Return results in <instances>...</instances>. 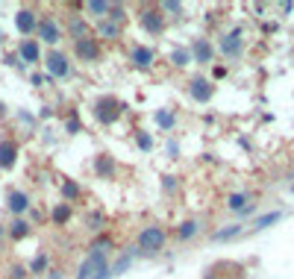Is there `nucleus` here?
I'll return each mask as SVG.
<instances>
[{"label":"nucleus","mask_w":294,"mask_h":279,"mask_svg":"<svg viewBox=\"0 0 294 279\" xmlns=\"http://www.w3.org/2000/svg\"><path fill=\"white\" fill-rule=\"evenodd\" d=\"M165 247H168V229L162 223H147L139 229L132 250L139 259H159L165 253Z\"/></svg>","instance_id":"obj_1"},{"label":"nucleus","mask_w":294,"mask_h":279,"mask_svg":"<svg viewBox=\"0 0 294 279\" xmlns=\"http://www.w3.org/2000/svg\"><path fill=\"white\" fill-rule=\"evenodd\" d=\"M129 106L118 94H97L92 100V118L97 127H115L121 118L127 115Z\"/></svg>","instance_id":"obj_2"},{"label":"nucleus","mask_w":294,"mask_h":279,"mask_svg":"<svg viewBox=\"0 0 294 279\" xmlns=\"http://www.w3.org/2000/svg\"><path fill=\"white\" fill-rule=\"evenodd\" d=\"M41 71L47 74V80L56 82V80H71L74 77V59H71L68 50L62 47H50L41 59Z\"/></svg>","instance_id":"obj_3"},{"label":"nucleus","mask_w":294,"mask_h":279,"mask_svg":"<svg viewBox=\"0 0 294 279\" xmlns=\"http://www.w3.org/2000/svg\"><path fill=\"white\" fill-rule=\"evenodd\" d=\"M109 262H112V256L97 253V250H88V253L80 259L74 279H112V273H109Z\"/></svg>","instance_id":"obj_4"},{"label":"nucleus","mask_w":294,"mask_h":279,"mask_svg":"<svg viewBox=\"0 0 294 279\" xmlns=\"http://www.w3.org/2000/svg\"><path fill=\"white\" fill-rule=\"evenodd\" d=\"M135 21H139L141 33L147 35H162L165 30H168V18L162 15V9H159V3H141L139 9H135Z\"/></svg>","instance_id":"obj_5"},{"label":"nucleus","mask_w":294,"mask_h":279,"mask_svg":"<svg viewBox=\"0 0 294 279\" xmlns=\"http://www.w3.org/2000/svg\"><path fill=\"white\" fill-rule=\"evenodd\" d=\"M106 50L103 44L92 35H85V38H77L74 41V47H71V59H77V62H82V65H97V62H103Z\"/></svg>","instance_id":"obj_6"},{"label":"nucleus","mask_w":294,"mask_h":279,"mask_svg":"<svg viewBox=\"0 0 294 279\" xmlns=\"http://www.w3.org/2000/svg\"><path fill=\"white\" fill-rule=\"evenodd\" d=\"M38 44H47V47H59V41L65 38V30H62V21L56 15H41V21L35 27V35H33Z\"/></svg>","instance_id":"obj_7"},{"label":"nucleus","mask_w":294,"mask_h":279,"mask_svg":"<svg viewBox=\"0 0 294 279\" xmlns=\"http://www.w3.org/2000/svg\"><path fill=\"white\" fill-rule=\"evenodd\" d=\"M218 50H221V56L230 59V62L241 59V53H244V30H241V27L227 30V33L218 38Z\"/></svg>","instance_id":"obj_8"},{"label":"nucleus","mask_w":294,"mask_h":279,"mask_svg":"<svg viewBox=\"0 0 294 279\" xmlns=\"http://www.w3.org/2000/svg\"><path fill=\"white\" fill-rule=\"evenodd\" d=\"M3 206L12 218H27L30 209H33V194L27 188H9L6 197H3Z\"/></svg>","instance_id":"obj_9"},{"label":"nucleus","mask_w":294,"mask_h":279,"mask_svg":"<svg viewBox=\"0 0 294 279\" xmlns=\"http://www.w3.org/2000/svg\"><path fill=\"white\" fill-rule=\"evenodd\" d=\"M186 94L194 103H209L212 97H215V80L203 77V74H194V77L186 82Z\"/></svg>","instance_id":"obj_10"},{"label":"nucleus","mask_w":294,"mask_h":279,"mask_svg":"<svg viewBox=\"0 0 294 279\" xmlns=\"http://www.w3.org/2000/svg\"><path fill=\"white\" fill-rule=\"evenodd\" d=\"M38 21H41L38 6H21V9L15 12V30H18V35H21V38H33Z\"/></svg>","instance_id":"obj_11"},{"label":"nucleus","mask_w":294,"mask_h":279,"mask_svg":"<svg viewBox=\"0 0 294 279\" xmlns=\"http://www.w3.org/2000/svg\"><path fill=\"white\" fill-rule=\"evenodd\" d=\"M15 53H18V59H21L24 68H38V65H41V59H44V50H41V44H38L35 38H18Z\"/></svg>","instance_id":"obj_12"},{"label":"nucleus","mask_w":294,"mask_h":279,"mask_svg":"<svg viewBox=\"0 0 294 279\" xmlns=\"http://www.w3.org/2000/svg\"><path fill=\"white\" fill-rule=\"evenodd\" d=\"M62 30H65V35H68L71 41H77V38H85V35H92V21L85 18L80 12V6L71 12L68 18H65V24H62Z\"/></svg>","instance_id":"obj_13"},{"label":"nucleus","mask_w":294,"mask_h":279,"mask_svg":"<svg viewBox=\"0 0 294 279\" xmlns=\"http://www.w3.org/2000/svg\"><path fill=\"white\" fill-rule=\"evenodd\" d=\"M127 59L135 71H153L156 68V50H153L150 44H132Z\"/></svg>","instance_id":"obj_14"},{"label":"nucleus","mask_w":294,"mask_h":279,"mask_svg":"<svg viewBox=\"0 0 294 279\" xmlns=\"http://www.w3.org/2000/svg\"><path fill=\"white\" fill-rule=\"evenodd\" d=\"M18 156H21V144L15 135H0V171H12L18 165Z\"/></svg>","instance_id":"obj_15"},{"label":"nucleus","mask_w":294,"mask_h":279,"mask_svg":"<svg viewBox=\"0 0 294 279\" xmlns=\"http://www.w3.org/2000/svg\"><path fill=\"white\" fill-rule=\"evenodd\" d=\"M92 171H94V176L97 179H103V182H112L118 176V162H115V156L112 153H106V150H100L97 156L92 159Z\"/></svg>","instance_id":"obj_16"},{"label":"nucleus","mask_w":294,"mask_h":279,"mask_svg":"<svg viewBox=\"0 0 294 279\" xmlns=\"http://www.w3.org/2000/svg\"><path fill=\"white\" fill-rule=\"evenodd\" d=\"M188 53H191V62H194V65H212V62H215V44H212L206 35L191 38Z\"/></svg>","instance_id":"obj_17"},{"label":"nucleus","mask_w":294,"mask_h":279,"mask_svg":"<svg viewBox=\"0 0 294 279\" xmlns=\"http://www.w3.org/2000/svg\"><path fill=\"white\" fill-rule=\"evenodd\" d=\"M92 33H94V38L100 41V44H115V41H121L124 38V27H118V24H112V21H94L92 24Z\"/></svg>","instance_id":"obj_18"},{"label":"nucleus","mask_w":294,"mask_h":279,"mask_svg":"<svg viewBox=\"0 0 294 279\" xmlns=\"http://www.w3.org/2000/svg\"><path fill=\"white\" fill-rule=\"evenodd\" d=\"M33 221L30 218H12L9 223H6V241L9 244H21V241H27L30 235H33Z\"/></svg>","instance_id":"obj_19"},{"label":"nucleus","mask_w":294,"mask_h":279,"mask_svg":"<svg viewBox=\"0 0 294 279\" xmlns=\"http://www.w3.org/2000/svg\"><path fill=\"white\" fill-rule=\"evenodd\" d=\"M47 221H50V226H56V229H65L71 221H74V206L71 203H53L50 209H47Z\"/></svg>","instance_id":"obj_20"},{"label":"nucleus","mask_w":294,"mask_h":279,"mask_svg":"<svg viewBox=\"0 0 294 279\" xmlns=\"http://www.w3.org/2000/svg\"><path fill=\"white\" fill-rule=\"evenodd\" d=\"M82 226H85L92 235H100V232L109 229V218H106L100 209H88L85 215H82Z\"/></svg>","instance_id":"obj_21"},{"label":"nucleus","mask_w":294,"mask_h":279,"mask_svg":"<svg viewBox=\"0 0 294 279\" xmlns=\"http://www.w3.org/2000/svg\"><path fill=\"white\" fill-rule=\"evenodd\" d=\"M59 197H62V203H80L82 200V185L77 182V179H71V176H62V182H59Z\"/></svg>","instance_id":"obj_22"},{"label":"nucleus","mask_w":294,"mask_h":279,"mask_svg":"<svg viewBox=\"0 0 294 279\" xmlns=\"http://www.w3.org/2000/svg\"><path fill=\"white\" fill-rule=\"evenodd\" d=\"M47 270H50V250H38L30 262H27V273L30 276H47Z\"/></svg>","instance_id":"obj_23"},{"label":"nucleus","mask_w":294,"mask_h":279,"mask_svg":"<svg viewBox=\"0 0 294 279\" xmlns=\"http://www.w3.org/2000/svg\"><path fill=\"white\" fill-rule=\"evenodd\" d=\"M135 250L132 247H127V250H121V256H115L112 262H109V273L112 276H121V273H127L129 268H132V262H135Z\"/></svg>","instance_id":"obj_24"},{"label":"nucleus","mask_w":294,"mask_h":279,"mask_svg":"<svg viewBox=\"0 0 294 279\" xmlns=\"http://www.w3.org/2000/svg\"><path fill=\"white\" fill-rule=\"evenodd\" d=\"M153 124L162 129V132L171 135V132L176 129V112H174V109H168V106H162V109H156V112H153Z\"/></svg>","instance_id":"obj_25"},{"label":"nucleus","mask_w":294,"mask_h":279,"mask_svg":"<svg viewBox=\"0 0 294 279\" xmlns=\"http://www.w3.org/2000/svg\"><path fill=\"white\" fill-rule=\"evenodd\" d=\"M80 12H85V18L88 21H103L106 12H109V3L106 0H85V3H80Z\"/></svg>","instance_id":"obj_26"},{"label":"nucleus","mask_w":294,"mask_h":279,"mask_svg":"<svg viewBox=\"0 0 294 279\" xmlns=\"http://www.w3.org/2000/svg\"><path fill=\"white\" fill-rule=\"evenodd\" d=\"M176 241H191V238H197L200 235V221L197 218H188V221H183L179 226L174 229Z\"/></svg>","instance_id":"obj_27"},{"label":"nucleus","mask_w":294,"mask_h":279,"mask_svg":"<svg viewBox=\"0 0 294 279\" xmlns=\"http://www.w3.org/2000/svg\"><path fill=\"white\" fill-rule=\"evenodd\" d=\"M127 15H129V6H127V3H109L106 21H112V24H118V27H124V24H127Z\"/></svg>","instance_id":"obj_28"},{"label":"nucleus","mask_w":294,"mask_h":279,"mask_svg":"<svg viewBox=\"0 0 294 279\" xmlns=\"http://www.w3.org/2000/svg\"><path fill=\"white\" fill-rule=\"evenodd\" d=\"M168 62H171V68H186L188 62H191V53H188V47H171V53H168Z\"/></svg>","instance_id":"obj_29"},{"label":"nucleus","mask_w":294,"mask_h":279,"mask_svg":"<svg viewBox=\"0 0 294 279\" xmlns=\"http://www.w3.org/2000/svg\"><path fill=\"white\" fill-rule=\"evenodd\" d=\"M247 206H250V194H244V191H235V194L227 197V209L235 212V215H241Z\"/></svg>","instance_id":"obj_30"},{"label":"nucleus","mask_w":294,"mask_h":279,"mask_svg":"<svg viewBox=\"0 0 294 279\" xmlns=\"http://www.w3.org/2000/svg\"><path fill=\"white\" fill-rule=\"evenodd\" d=\"M159 9H162V15L168 21H179V18L186 15V6L176 3V0H165V3H159Z\"/></svg>","instance_id":"obj_31"},{"label":"nucleus","mask_w":294,"mask_h":279,"mask_svg":"<svg viewBox=\"0 0 294 279\" xmlns=\"http://www.w3.org/2000/svg\"><path fill=\"white\" fill-rule=\"evenodd\" d=\"M132 141H135V147H139L141 153H150L153 147H156L153 132H147V129H135V132H132Z\"/></svg>","instance_id":"obj_32"},{"label":"nucleus","mask_w":294,"mask_h":279,"mask_svg":"<svg viewBox=\"0 0 294 279\" xmlns=\"http://www.w3.org/2000/svg\"><path fill=\"white\" fill-rule=\"evenodd\" d=\"M62 132H65V135H80V132H82V118H80V112H77V109H74V112H68L65 124H62Z\"/></svg>","instance_id":"obj_33"},{"label":"nucleus","mask_w":294,"mask_h":279,"mask_svg":"<svg viewBox=\"0 0 294 279\" xmlns=\"http://www.w3.org/2000/svg\"><path fill=\"white\" fill-rule=\"evenodd\" d=\"M244 232V226L241 223H230V226H223V229H215L212 232V241H233L235 235Z\"/></svg>","instance_id":"obj_34"},{"label":"nucleus","mask_w":294,"mask_h":279,"mask_svg":"<svg viewBox=\"0 0 294 279\" xmlns=\"http://www.w3.org/2000/svg\"><path fill=\"white\" fill-rule=\"evenodd\" d=\"M3 279H30V273H27V262H9L6 265V270H3Z\"/></svg>","instance_id":"obj_35"},{"label":"nucleus","mask_w":294,"mask_h":279,"mask_svg":"<svg viewBox=\"0 0 294 279\" xmlns=\"http://www.w3.org/2000/svg\"><path fill=\"white\" fill-rule=\"evenodd\" d=\"M112 244H115V241H112V235L100 232V235H94V238H92L88 250H97V253H106V256H109V253H112Z\"/></svg>","instance_id":"obj_36"},{"label":"nucleus","mask_w":294,"mask_h":279,"mask_svg":"<svg viewBox=\"0 0 294 279\" xmlns=\"http://www.w3.org/2000/svg\"><path fill=\"white\" fill-rule=\"evenodd\" d=\"M282 215L280 212H268V215H259L256 221H253V229H265V226H270V223H277Z\"/></svg>","instance_id":"obj_37"},{"label":"nucleus","mask_w":294,"mask_h":279,"mask_svg":"<svg viewBox=\"0 0 294 279\" xmlns=\"http://www.w3.org/2000/svg\"><path fill=\"white\" fill-rule=\"evenodd\" d=\"M30 85H33V88H47L50 80H47L44 71H33V74H30Z\"/></svg>","instance_id":"obj_38"},{"label":"nucleus","mask_w":294,"mask_h":279,"mask_svg":"<svg viewBox=\"0 0 294 279\" xmlns=\"http://www.w3.org/2000/svg\"><path fill=\"white\" fill-rule=\"evenodd\" d=\"M165 153H168L171 159H176V156H179V141H176L174 135H168V141H165Z\"/></svg>","instance_id":"obj_39"},{"label":"nucleus","mask_w":294,"mask_h":279,"mask_svg":"<svg viewBox=\"0 0 294 279\" xmlns=\"http://www.w3.org/2000/svg\"><path fill=\"white\" fill-rule=\"evenodd\" d=\"M3 65H6V68H24L21 59H18V53H15V50H12V53H3Z\"/></svg>","instance_id":"obj_40"},{"label":"nucleus","mask_w":294,"mask_h":279,"mask_svg":"<svg viewBox=\"0 0 294 279\" xmlns=\"http://www.w3.org/2000/svg\"><path fill=\"white\" fill-rule=\"evenodd\" d=\"M162 188L168 191V194H174V191H176V176L174 174H165L162 176Z\"/></svg>","instance_id":"obj_41"},{"label":"nucleus","mask_w":294,"mask_h":279,"mask_svg":"<svg viewBox=\"0 0 294 279\" xmlns=\"http://www.w3.org/2000/svg\"><path fill=\"white\" fill-rule=\"evenodd\" d=\"M6 250H9V241H6V223H0V262L6 256Z\"/></svg>","instance_id":"obj_42"},{"label":"nucleus","mask_w":294,"mask_h":279,"mask_svg":"<svg viewBox=\"0 0 294 279\" xmlns=\"http://www.w3.org/2000/svg\"><path fill=\"white\" fill-rule=\"evenodd\" d=\"M18 121H21V124H27V127H38V118L35 115H27V112H18Z\"/></svg>","instance_id":"obj_43"},{"label":"nucleus","mask_w":294,"mask_h":279,"mask_svg":"<svg viewBox=\"0 0 294 279\" xmlns=\"http://www.w3.org/2000/svg\"><path fill=\"white\" fill-rule=\"evenodd\" d=\"M47 118H53V106L44 103L41 106V112H38V121H47Z\"/></svg>","instance_id":"obj_44"},{"label":"nucleus","mask_w":294,"mask_h":279,"mask_svg":"<svg viewBox=\"0 0 294 279\" xmlns=\"http://www.w3.org/2000/svg\"><path fill=\"white\" fill-rule=\"evenodd\" d=\"M44 279H68V276H65V273H62L59 268H50V270H47V276H44Z\"/></svg>","instance_id":"obj_45"},{"label":"nucleus","mask_w":294,"mask_h":279,"mask_svg":"<svg viewBox=\"0 0 294 279\" xmlns=\"http://www.w3.org/2000/svg\"><path fill=\"white\" fill-rule=\"evenodd\" d=\"M212 77H215V80L227 77V68H223V65H215V68H212Z\"/></svg>","instance_id":"obj_46"},{"label":"nucleus","mask_w":294,"mask_h":279,"mask_svg":"<svg viewBox=\"0 0 294 279\" xmlns=\"http://www.w3.org/2000/svg\"><path fill=\"white\" fill-rule=\"evenodd\" d=\"M3 44H6V33H3V27H0V50H3Z\"/></svg>","instance_id":"obj_47"},{"label":"nucleus","mask_w":294,"mask_h":279,"mask_svg":"<svg viewBox=\"0 0 294 279\" xmlns=\"http://www.w3.org/2000/svg\"><path fill=\"white\" fill-rule=\"evenodd\" d=\"M0 115H6V103L3 100H0Z\"/></svg>","instance_id":"obj_48"},{"label":"nucleus","mask_w":294,"mask_h":279,"mask_svg":"<svg viewBox=\"0 0 294 279\" xmlns=\"http://www.w3.org/2000/svg\"><path fill=\"white\" fill-rule=\"evenodd\" d=\"M291 191H294V179H291Z\"/></svg>","instance_id":"obj_49"}]
</instances>
